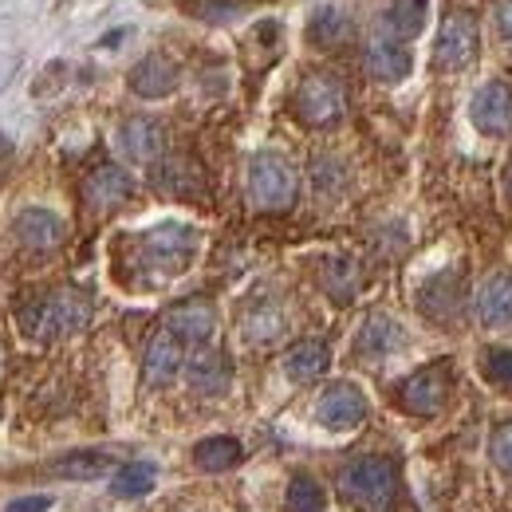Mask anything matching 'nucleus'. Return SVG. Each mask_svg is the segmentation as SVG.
<instances>
[{"label": "nucleus", "mask_w": 512, "mask_h": 512, "mask_svg": "<svg viewBox=\"0 0 512 512\" xmlns=\"http://www.w3.org/2000/svg\"><path fill=\"white\" fill-rule=\"evenodd\" d=\"M335 485H339L347 505L363 512H386L398 497V465L390 457H379V453H363L339 469Z\"/></svg>", "instance_id": "f257e3e1"}, {"label": "nucleus", "mask_w": 512, "mask_h": 512, "mask_svg": "<svg viewBox=\"0 0 512 512\" xmlns=\"http://www.w3.org/2000/svg\"><path fill=\"white\" fill-rule=\"evenodd\" d=\"M87 320H91V300H87V292H75V288H60V292L36 300L20 316L32 339H64V335H75L79 327H87Z\"/></svg>", "instance_id": "f03ea898"}, {"label": "nucleus", "mask_w": 512, "mask_h": 512, "mask_svg": "<svg viewBox=\"0 0 512 512\" xmlns=\"http://www.w3.org/2000/svg\"><path fill=\"white\" fill-rule=\"evenodd\" d=\"M296 193H300V182H296L292 162L276 150H256L249 158V201L256 209L284 213L296 205Z\"/></svg>", "instance_id": "7ed1b4c3"}, {"label": "nucleus", "mask_w": 512, "mask_h": 512, "mask_svg": "<svg viewBox=\"0 0 512 512\" xmlns=\"http://www.w3.org/2000/svg\"><path fill=\"white\" fill-rule=\"evenodd\" d=\"M449 390H453V367H449V359H438L398 383V406L414 418H434V414H442Z\"/></svg>", "instance_id": "20e7f679"}, {"label": "nucleus", "mask_w": 512, "mask_h": 512, "mask_svg": "<svg viewBox=\"0 0 512 512\" xmlns=\"http://www.w3.org/2000/svg\"><path fill=\"white\" fill-rule=\"evenodd\" d=\"M343 111H347V91H343V83L335 75L312 71V75L300 79V87H296V115H300V123L331 127V123L343 119Z\"/></svg>", "instance_id": "39448f33"}, {"label": "nucleus", "mask_w": 512, "mask_h": 512, "mask_svg": "<svg viewBox=\"0 0 512 512\" xmlns=\"http://www.w3.org/2000/svg\"><path fill=\"white\" fill-rule=\"evenodd\" d=\"M197 253V229L190 225H178V221H166V225H154L142 233V260L166 276H178Z\"/></svg>", "instance_id": "423d86ee"}, {"label": "nucleus", "mask_w": 512, "mask_h": 512, "mask_svg": "<svg viewBox=\"0 0 512 512\" xmlns=\"http://www.w3.org/2000/svg\"><path fill=\"white\" fill-rule=\"evenodd\" d=\"M477 44H481V36H477V16L469 12V8H453L446 12V20H442V28H438V44H434V67L438 71H465V67L477 60Z\"/></svg>", "instance_id": "0eeeda50"}, {"label": "nucleus", "mask_w": 512, "mask_h": 512, "mask_svg": "<svg viewBox=\"0 0 512 512\" xmlns=\"http://www.w3.org/2000/svg\"><path fill=\"white\" fill-rule=\"evenodd\" d=\"M316 422L323 430H335V434L363 426L367 422V394L355 383H347V379L327 383L323 394L316 398Z\"/></svg>", "instance_id": "6e6552de"}, {"label": "nucleus", "mask_w": 512, "mask_h": 512, "mask_svg": "<svg viewBox=\"0 0 512 512\" xmlns=\"http://www.w3.org/2000/svg\"><path fill=\"white\" fill-rule=\"evenodd\" d=\"M469 123L485 138H505L512 134V87L505 79H489L473 91L469 99Z\"/></svg>", "instance_id": "1a4fd4ad"}, {"label": "nucleus", "mask_w": 512, "mask_h": 512, "mask_svg": "<svg viewBox=\"0 0 512 512\" xmlns=\"http://www.w3.org/2000/svg\"><path fill=\"white\" fill-rule=\"evenodd\" d=\"M186 367V343L162 327L154 331V339L146 343V355H142V383L146 386H170Z\"/></svg>", "instance_id": "9d476101"}, {"label": "nucleus", "mask_w": 512, "mask_h": 512, "mask_svg": "<svg viewBox=\"0 0 512 512\" xmlns=\"http://www.w3.org/2000/svg\"><path fill=\"white\" fill-rule=\"evenodd\" d=\"M12 233H16V241H20L24 249L48 253V249H56V245L64 241V221H60V213H52V209H44V205H28V209L16 213Z\"/></svg>", "instance_id": "9b49d317"}, {"label": "nucleus", "mask_w": 512, "mask_h": 512, "mask_svg": "<svg viewBox=\"0 0 512 512\" xmlns=\"http://www.w3.org/2000/svg\"><path fill=\"white\" fill-rule=\"evenodd\" d=\"M473 312H477V323L489 331L512 327V272H493L481 280L473 296Z\"/></svg>", "instance_id": "f8f14e48"}, {"label": "nucleus", "mask_w": 512, "mask_h": 512, "mask_svg": "<svg viewBox=\"0 0 512 512\" xmlns=\"http://www.w3.org/2000/svg\"><path fill=\"white\" fill-rule=\"evenodd\" d=\"M115 146L127 154L130 162L146 166V162H154V158L162 154L166 130H162L158 119H150V115H134V119H127L123 127L115 130Z\"/></svg>", "instance_id": "ddd939ff"}, {"label": "nucleus", "mask_w": 512, "mask_h": 512, "mask_svg": "<svg viewBox=\"0 0 512 512\" xmlns=\"http://www.w3.org/2000/svg\"><path fill=\"white\" fill-rule=\"evenodd\" d=\"M402 347H406V331L390 320V316H383V312L367 316L363 327H359V335H355V355H359V359H371V363L390 359V355L402 351Z\"/></svg>", "instance_id": "4468645a"}, {"label": "nucleus", "mask_w": 512, "mask_h": 512, "mask_svg": "<svg viewBox=\"0 0 512 512\" xmlns=\"http://www.w3.org/2000/svg\"><path fill=\"white\" fill-rule=\"evenodd\" d=\"M166 327H170L182 343H209L213 331H217V312H213V304H205V300H182V304L170 308Z\"/></svg>", "instance_id": "2eb2a0df"}, {"label": "nucleus", "mask_w": 512, "mask_h": 512, "mask_svg": "<svg viewBox=\"0 0 512 512\" xmlns=\"http://www.w3.org/2000/svg\"><path fill=\"white\" fill-rule=\"evenodd\" d=\"M127 83L138 99H166L178 87V67L170 64L166 56H142L138 64L130 67Z\"/></svg>", "instance_id": "dca6fc26"}, {"label": "nucleus", "mask_w": 512, "mask_h": 512, "mask_svg": "<svg viewBox=\"0 0 512 512\" xmlns=\"http://www.w3.org/2000/svg\"><path fill=\"white\" fill-rule=\"evenodd\" d=\"M186 379L197 394L205 398H221L229 386H233V367L221 351H197L190 363H186Z\"/></svg>", "instance_id": "f3484780"}, {"label": "nucleus", "mask_w": 512, "mask_h": 512, "mask_svg": "<svg viewBox=\"0 0 512 512\" xmlns=\"http://www.w3.org/2000/svg\"><path fill=\"white\" fill-rule=\"evenodd\" d=\"M461 276L453 272V268H446V272H438L422 292H418V308L430 316V320H453L457 312H461Z\"/></svg>", "instance_id": "a211bd4d"}, {"label": "nucleus", "mask_w": 512, "mask_h": 512, "mask_svg": "<svg viewBox=\"0 0 512 512\" xmlns=\"http://www.w3.org/2000/svg\"><path fill=\"white\" fill-rule=\"evenodd\" d=\"M363 67H367V75H375L379 83H402L406 75H410V52L398 44V40H371L367 44V52H363Z\"/></svg>", "instance_id": "6ab92c4d"}, {"label": "nucleus", "mask_w": 512, "mask_h": 512, "mask_svg": "<svg viewBox=\"0 0 512 512\" xmlns=\"http://www.w3.org/2000/svg\"><path fill=\"white\" fill-rule=\"evenodd\" d=\"M130 190H134V182H130L127 170H119V166H99L83 182V197H87L91 209H115V205L127 201Z\"/></svg>", "instance_id": "aec40b11"}, {"label": "nucleus", "mask_w": 512, "mask_h": 512, "mask_svg": "<svg viewBox=\"0 0 512 512\" xmlns=\"http://www.w3.org/2000/svg\"><path fill=\"white\" fill-rule=\"evenodd\" d=\"M327 367H331V351H327V343H320V339H304V343H296L284 355V375L296 386L316 383Z\"/></svg>", "instance_id": "412c9836"}, {"label": "nucleus", "mask_w": 512, "mask_h": 512, "mask_svg": "<svg viewBox=\"0 0 512 512\" xmlns=\"http://www.w3.org/2000/svg\"><path fill=\"white\" fill-rule=\"evenodd\" d=\"M241 461H245V446H241L237 438H225V434L201 438V442L193 446V465H197L201 473H229V469H237Z\"/></svg>", "instance_id": "4be33fe9"}, {"label": "nucleus", "mask_w": 512, "mask_h": 512, "mask_svg": "<svg viewBox=\"0 0 512 512\" xmlns=\"http://www.w3.org/2000/svg\"><path fill=\"white\" fill-rule=\"evenodd\" d=\"M111 469H115V457L103 453V449H75V453H67L52 465V473L64 477V481H99Z\"/></svg>", "instance_id": "5701e85b"}, {"label": "nucleus", "mask_w": 512, "mask_h": 512, "mask_svg": "<svg viewBox=\"0 0 512 512\" xmlns=\"http://www.w3.org/2000/svg\"><path fill=\"white\" fill-rule=\"evenodd\" d=\"M426 24V0H390L383 8L386 40H414Z\"/></svg>", "instance_id": "b1692460"}, {"label": "nucleus", "mask_w": 512, "mask_h": 512, "mask_svg": "<svg viewBox=\"0 0 512 512\" xmlns=\"http://www.w3.org/2000/svg\"><path fill=\"white\" fill-rule=\"evenodd\" d=\"M154 485H158V465L154 461H127L111 477V493L119 501H138V497L154 493Z\"/></svg>", "instance_id": "393cba45"}, {"label": "nucleus", "mask_w": 512, "mask_h": 512, "mask_svg": "<svg viewBox=\"0 0 512 512\" xmlns=\"http://www.w3.org/2000/svg\"><path fill=\"white\" fill-rule=\"evenodd\" d=\"M351 36V20H347V12H339V8H320L316 16H312V24H308V40L316 44V48H335V44H343Z\"/></svg>", "instance_id": "a878e982"}, {"label": "nucleus", "mask_w": 512, "mask_h": 512, "mask_svg": "<svg viewBox=\"0 0 512 512\" xmlns=\"http://www.w3.org/2000/svg\"><path fill=\"white\" fill-rule=\"evenodd\" d=\"M323 288H327V296H331V300L347 304V300L359 292V272H355V264H351L347 256L327 260V264H323Z\"/></svg>", "instance_id": "bb28decb"}, {"label": "nucleus", "mask_w": 512, "mask_h": 512, "mask_svg": "<svg viewBox=\"0 0 512 512\" xmlns=\"http://www.w3.org/2000/svg\"><path fill=\"white\" fill-rule=\"evenodd\" d=\"M280 331H284V316H280L276 304H260L241 323V335L249 343H272V339H280Z\"/></svg>", "instance_id": "cd10ccee"}, {"label": "nucleus", "mask_w": 512, "mask_h": 512, "mask_svg": "<svg viewBox=\"0 0 512 512\" xmlns=\"http://www.w3.org/2000/svg\"><path fill=\"white\" fill-rule=\"evenodd\" d=\"M288 512H323L327 509V497H323L320 481L308 477V473H296L288 481V497H284Z\"/></svg>", "instance_id": "c85d7f7f"}, {"label": "nucleus", "mask_w": 512, "mask_h": 512, "mask_svg": "<svg viewBox=\"0 0 512 512\" xmlns=\"http://www.w3.org/2000/svg\"><path fill=\"white\" fill-rule=\"evenodd\" d=\"M481 371L493 386H512V351L509 347H485Z\"/></svg>", "instance_id": "c756f323"}, {"label": "nucleus", "mask_w": 512, "mask_h": 512, "mask_svg": "<svg viewBox=\"0 0 512 512\" xmlns=\"http://www.w3.org/2000/svg\"><path fill=\"white\" fill-rule=\"evenodd\" d=\"M489 461L505 477H512V418L501 422V426H493V434H489Z\"/></svg>", "instance_id": "7c9ffc66"}, {"label": "nucleus", "mask_w": 512, "mask_h": 512, "mask_svg": "<svg viewBox=\"0 0 512 512\" xmlns=\"http://www.w3.org/2000/svg\"><path fill=\"white\" fill-rule=\"evenodd\" d=\"M56 505L52 497H44V493H28V497H12L8 505H4V512H48Z\"/></svg>", "instance_id": "2f4dec72"}, {"label": "nucleus", "mask_w": 512, "mask_h": 512, "mask_svg": "<svg viewBox=\"0 0 512 512\" xmlns=\"http://www.w3.org/2000/svg\"><path fill=\"white\" fill-rule=\"evenodd\" d=\"M497 32L512 44V0H501V4H497Z\"/></svg>", "instance_id": "473e14b6"}, {"label": "nucleus", "mask_w": 512, "mask_h": 512, "mask_svg": "<svg viewBox=\"0 0 512 512\" xmlns=\"http://www.w3.org/2000/svg\"><path fill=\"white\" fill-rule=\"evenodd\" d=\"M505 193H509V201H512V158H509V166H505Z\"/></svg>", "instance_id": "72a5a7b5"}]
</instances>
